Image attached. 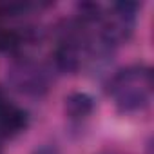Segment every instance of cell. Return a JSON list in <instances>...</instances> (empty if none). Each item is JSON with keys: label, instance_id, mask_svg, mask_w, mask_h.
<instances>
[{"label": "cell", "instance_id": "6da1fadb", "mask_svg": "<svg viewBox=\"0 0 154 154\" xmlns=\"http://www.w3.org/2000/svg\"><path fill=\"white\" fill-rule=\"evenodd\" d=\"M8 82L15 91L22 94L42 96L47 93L51 78L42 65L27 58H17L8 69Z\"/></svg>", "mask_w": 154, "mask_h": 154}, {"label": "cell", "instance_id": "7a4b0ae2", "mask_svg": "<svg viewBox=\"0 0 154 154\" xmlns=\"http://www.w3.org/2000/svg\"><path fill=\"white\" fill-rule=\"evenodd\" d=\"M26 127H27V114L20 107L9 103L8 100L0 103V136L2 138L15 136L22 132Z\"/></svg>", "mask_w": 154, "mask_h": 154}, {"label": "cell", "instance_id": "3957f363", "mask_svg": "<svg viewBox=\"0 0 154 154\" xmlns=\"http://www.w3.org/2000/svg\"><path fill=\"white\" fill-rule=\"evenodd\" d=\"M80 47L76 45H69V44H60L53 54V63H54V69L60 71V72H65V74H72L80 69V53H78Z\"/></svg>", "mask_w": 154, "mask_h": 154}, {"label": "cell", "instance_id": "277c9868", "mask_svg": "<svg viewBox=\"0 0 154 154\" xmlns=\"http://www.w3.org/2000/svg\"><path fill=\"white\" fill-rule=\"evenodd\" d=\"M63 109L69 118H85L94 111V100L87 93H71L69 96H65Z\"/></svg>", "mask_w": 154, "mask_h": 154}, {"label": "cell", "instance_id": "5b68a950", "mask_svg": "<svg viewBox=\"0 0 154 154\" xmlns=\"http://www.w3.org/2000/svg\"><path fill=\"white\" fill-rule=\"evenodd\" d=\"M78 9V17L84 22H96V20H102L103 18V11H102V6L96 4V2H80L76 6Z\"/></svg>", "mask_w": 154, "mask_h": 154}, {"label": "cell", "instance_id": "8992f818", "mask_svg": "<svg viewBox=\"0 0 154 154\" xmlns=\"http://www.w3.org/2000/svg\"><path fill=\"white\" fill-rule=\"evenodd\" d=\"M35 154H56V150L51 149V147H42V149H38Z\"/></svg>", "mask_w": 154, "mask_h": 154}, {"label": "cell", "instance_id": "52a82bcc", "mask_svg": "<svg viewBox=\"0 0 154 154\" xmlns=\"http://www.w3.org/2000/svg\"><path fill=\"white\" fill-rule=\"evenodd\" d=\"M2 102H6V96H4V91H2V87H0V103Z\"/></svg>", "mask_w": 154, "mask_h": 154}, {"label": "cell", "instance_id": "ba28073f", "mask_svg": "<svg viewBox=\"0 0 154 154\" xmlns=\"http://www.w3.org/2000/svg\"><path fill=\"white\" fill-rule=\"evenodd\" d=\"M0 154H2V149H0Z\"/></svg>", "mask_w": 154, "mask_h": 154}]
</instances>
